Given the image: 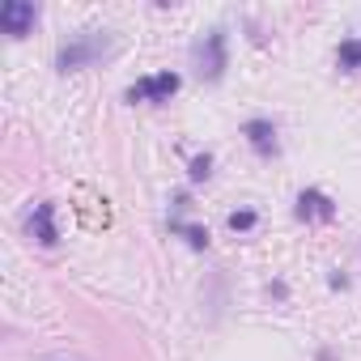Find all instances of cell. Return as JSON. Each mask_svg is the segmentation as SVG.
<instances>
[{"mask_svg":"<svg viewBox=\"0 0 361 361\" xmlns=\"http://www.w3.org/2000/svg\"><path fill=\"white\" fill-rule=\"evenodd\" d=\"M102 51H106V39H102V35H77L73 43H64V47H60L56 64H60V73H73V68H81V64L98 60Z\"/></svg>","mask_w":361,"mask_h":361,"instance_id":"obj_1","label":"cell"},{"mask_svg":"<svg viewBox=\"0 0 361 361\" xmlns=\"http://www.w3.org/2000/svg\"><path fill=\"white\" fill-rule=\"evenodd\" d=\"M178 90V73H157V77H145L128 90L132 102H166L170 94Z\"/></svg>","mask_w":361,"mask_h":361,"instance_id":"obj_2","label":"cell"},{"mask_svg":"<svg viewBox=\"0 0 361 361\" xmlns=\"http://www.w3.org/2000/svg\"><path fill=\"white\" fill-rule=\"evenodd\" d=\"M35 18H39V9L26 5V0H5V5H0V26H5V35H13V39H22L35 26Z\"/></svg>","mask_w":361,"mask_h":361,"instance_id":"obj_3","label":"cell"},{"mask_svg":"<svg viewBox=\"0 0 361 361\" xmlns=\"http://www.w3.org/2000/svg\"><path fill=\"white\" fill-rule=\"evenodd\" d=\"M221 68H226V35L213 30L204 39V47H200V73L213 81V77H221Z\"/></svg>","mask_w":361,"mask_h":361,"instance_id":"obj_4","label":"cell"},{"mask_svg":"<svg viewBox=\"0 0 361 361\" xmlns=\"http://www.w3.org/2000/svg\"><path fill=\"white\" fill-rule=\"evenodd\" d=\"M30 238H39L43 247H56V209L51 204H35V213H30Z\"/></svg>","mask_w":361,"mask_h":361,"instance_id":"obj_5","label":"cell"},{"mask_svg":"<svg viewBox=\"0 0 361 361\" xmlns=\"http://www.w3.org/2000/svg\"><path fill=\"white\" fill-rule=\"evenodd\" d=\"M298 217H302V221H331L336 209H331V200H327L323 192H302V200H298Z\"/></svg>","mask_w":361,"mask_h":361,"instance_id":"obj_6","label":"cell"},{"mask_svg":"<svg viewBox=\"0 0 361 361\" xmlns=\"http://www.w3.org/2000/svg\"><path fill=\"white\" fill-rule=\"evenodd\" d=\"M247 136H251V149H255V153H264V157L276 153V128H272L268 119H251V123H247Z\"/></svg>","mask_w":361,"mask_h":361,"instance_id":"obj_7","label":"cell"},{"mask_svg":"<svg viewBox=\"0 0 361 361\" xmlns=\"http://www.w3.org/2000/svg\"><path fill=\"white\" fill-rule=\"evenodd\" d=\"M340 64L344 68H361V39H344L340 43Z\"/></svg>","mask_w":361,"mask_h":361,"instance_id":"obj_8","label":"cell"},{"mask_svg":"<svg viewBox=\"0 0 361 361\" xmlns=\"http://www.w3.org/2000/svg\"><path fill=\"white\" fill-rule=\"evenodd\" d=\"M255 226V213L243 209V213H230V230H251Z\"/></svg>","mask_w":361,"mask_h":361,"instance_id":"obj_9","label":"cell"},{"mask_svg":"<svg viewBox=\"0 0 361 361\" xmlns=\"http://www.w3.org/2000/svg\"><path fill=\"white\" fill-rule=\"evenodd\" d=\"M209 166H213V157L204 153V157H196L192 161V178H209Z\"/></svg>","mask_w":361,"mask_h":361,"instance_id":"obj_10","label":"cell"},{"mask_svg":"<svg viewBox=\"0 0 361 361\" xmlns=\"http://www.w3.org/2000/svg\"><path fill=\"white\" fill-rule=\"evenodd\" d=\"M43 361H81V357H43Z\"/></svg>","mask_w":361,"mask_h":361,"instance_id":"obj_11","label":"cell"}]
</instances>
